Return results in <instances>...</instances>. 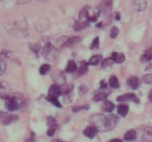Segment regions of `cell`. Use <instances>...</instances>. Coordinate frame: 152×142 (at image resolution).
Returning a JSON list of instances; mask_svg holds the SVG:
<instances>
[{
    "instance_id": "obj_1",
    "label": "cell",
    "mask_w": 152,
    "mask_h": 142,
    "mask_svg": "<svg viewBox=\"0 0 152 142\" xmlns=\"http://www.w3.org/2000/svg\"><path fill=\"white\" fill-rule=\"evenodd\" d=\"M89 21H90V17L88 15V7H86L81 10L78 20L75 23V31L83 30L84 28H87L89 24Z\"/></svg>"
},
{
    "instance_id": "obj_2",
    "label": "cell",
    "mask_w": 152,
    "mask_h": 142,
    "mask_svg": "<svg viewBox=\"0 0 152 142\" xmlns=\"http://www.w3.org/2000/svg\"><path fill=\"white\" fill-rule=\"evenodd\" d=\"M105 120L106 116L102 114L93 115L90 117V122L93 124V125L95 126L97 129H102L103 131L105 128Z\"/></svg>"
},
{
    "instance_id": "obj_3",
    "label": "cell",
    "mask_w": 152,
    "mask_h": 142,
    "mask_svg": "<svg viewBox=\"0 0 152 142\" xmlns=\"http://www.w3.org/2000/svg\"><path fill=\"white\" fill-rule=\"evenodd\" d=\"M118 123V117L115 115H110L106 116V120H105V131H110L113 130Z\"/></svg>"
},
{
    "instance_id": "obj_4",
    "label": "cell",
    "mask_w": 152,
    "mask_h": 142,
    "mask_svg": "<svg viewBox=\"0 0 152 142\" xmlns=\"http://www.w3.org/2000/svg\"><path fill=\"white\" fill-rule=\"evenodd\" d=\"M117 101L118 102H126V101H133L136 104L139 103V99L134 93H126L117 97Z\"/></svg>"
},
{
    "instance_id": "obj_5",
    "label": "cell",
    "mask_w": 152,
    "mask_h": 142,
    "mask_svg": "<svg viewBox=\"0 0 152 142\" xmlns=\"http://www.w3.org/2000/svg\"><path fill=\"white\" fill-rule=\"evenodd\" d=\"M5 105L7 109L9 110V111H16L20 108L19 102L14 97H7Z\"/></svg>"
},
{
    "instance_id": "obj_6",
    "label": "cell",
    "mask_w": 152,
    "mask_h": 142,
    "mask_svg": "<svg viewBox=\"0 0 152 142\" xmlns=\"http://www.w3.org/2000/svg\"><path fill=\"white\" fill-rule=\"evenodd\" d=\"M56 50L50 44H48L47 45H45L43 51V55L44 58H46L48 60H53V58L55 57L54 53H55Z\"/></svg>"
},
{
    "instance_id": "obj_7",
    "label": "cell",
    "mask_w": 152,
    "mask_h": 142,
    "mask_svg": "<svg viewBox=\"0 0 152 142\" xmlns=\"http://www.w3.org/2000/svg\"><path fill=\"white\" fill-rule=\"evenodd\" d=\"M111 93L110 91L106 90V89H100L99 91H97V92L95 93V95L94 96V101H101L104 100L107 96Z\"/></svg>"
},
{
    "instance_id": "obj_8",
    "label": "cell",
    "mask_w": 152,
    "mask_h": 142,
    "mask_svg": "<svg viewBox=\"0 0 152 142\" xmlns=\"http://www.w3.org/2000/svg\"><path fill=\"white\" fill-rule=\"evenodd\" d=\"M97 132H98V129L95 126L91 125L86 127V129L83 131V133L86 137L92 139V138H94L97 135Z\"/></svg>"
},
{
    "instance_id": "obj_9",
    "label": "cell",
    "mask_w": 152,
    "mask_h": 142,
    "mask_svg": "<svg viewBox=\"0 0 152 142\" xmlns=\"http://www.w3.org/2000/svg\"><path fill=\"white\" fill-rule=\"evenodd\" d=\"M62 94L61 88L57 84H53L48 89V96L53 97H58Z\"/></svg>"
},
{
    "instance_id": "obj_10",
    "label": "cell",
    "mask_w": 152,
    "mask_h": 142,
    "mask_svg": "<svg viewBox=\"0 0 152 142\" xmlns=\"http://www.w3.org/2000/svg\"><path fill=\"white\" fill-rule=\"evenodd\" d=\"M1 118H2V122L3 123V125H10V124L13 123L15 121H16L18 120V117L17 116H14V115H9L6 114L5 117H3V115L1 116Z\"/></svg>"
},
{
    "instance_id": "obj_11",
    "label": "cell",
    "mask_w": 152,
    "mask_h": 142,
    "mask_svg": "<svg viewBox=\"0 0 152 142\" xmlns=\"http://www.w3.org/2000/svg\"><path fill=\"white\" fill-rule=\"evenodd\" d=\"M133 7L136 11H143L147 7L146 0H134Z\"/></svg>"
},
{
    "instance_id": "obj_12",
    "label": "cell",
    "mask_w": 152,
    "mask_h": 142,
    "mask_svg": "<svg viewBox=\"0 0 152 142\" xmlns=\"http://www.w3.org/2000/svg\"><path fill=\"white\" fill-rule=\"evenodd\" d=\"M127 84L132 89H137L139 86V79L137 76H131L127 79Z\"/></svg>"
},
{
    "instance_id": "obj_13",
    "label": "cell",
    "mask_w": 152,
    "mask_h": 142,
    "mask_svg": "<svg viewBox=\"0 0 152 142\" xmlns=\"http://www.w3.org/2000/svg\"><path fill=\"white\" fill-rule=\"evenodd\" d=\"M112 58H113V61L117 63H123L126 60L125 55L122 53H119V52H113L112 53Z\"/></svg>"
},
{
    "instance_id": "obj_14",
    "label": "cell",
    "mask_w": 152,
    "mask_h": 142,
    "mask_svg": "<svg viewBox=\"0 0 152 142\" xmlns=\"http://www.w3.org/2000/svg\"><path fill=\"white\" fill-rule=\"evenodd\" d=\"M136 137H137V133H136L135 130L130 129L125 134L124 139L126 141H134L136 139Z\"/></svg>"
},
{
    "instance_id": "obj_15",
    "label": "cell",
    "mask_w": 152,
    "mask_h": 142,
    "mask_svg": "<svg viewBox=\"0 0 152 142\" xmlns=\"http://www.w3.org/2000/svg\"><path fill=\"white\" fill-rule=\"evenodd\" d=\"M129 112V106L126 104H120L118 106V112L121 117H126Z\"/></svg>"
},
{
    "instance_id": "obj_16",
    "label": "cell",
    "mask_w": 152,
    "mask_h": 142,
    "mask_svg": "<svg viewBox=\"0 0 152 142\" xmlns=\"http://www.w3.org/2000/svg\"><path fill=\"white\" fill-rule=\"evenodd\" d=\"M77 70V63H75L73 60H70L69 61V63L67 64L66 68H65V71L68 73H72Z\"/></svg>"
},
{
    "instance_id": "obj_17",
    "label": "cell",
    "mask_w": 152,
    "mask_h": 142,
    "mask_svg": "<svg viewBox=\"0 0 152 142\" xmlns=\"http://www.w3.org/2000/svg\"><path fill=\"white\" fill-rule=\"evenodd\" d=\"M114 108H115L114 104H113V102H111L110 100H105L102 104V109L104 110L105 112H112V111L114 109Z\"/></svg>"
},
{
    "instance_id": "obj_18",
    "label": "cell",
    "mask_w": 152,
    "mask_h": 142,
    "mask_svg": "<svg viewBox=\"0 0 152 142\" xmlns=\"http://www.w3.org/2000/svg\"><path fill=\"white\" fill-rule=\"evenodd\" d=\"M102 59H103L102 55H93V56L90 58L89 61H88V64H89V65H93V66L97 65V64H98V63L102 60Z\"/></svg>"
},
{
    "instance_id": "obj_19",
    "label": "cell",
    "mask_w": 152,
    "mask_h": 142,
    "mask_svg": "<svg viewBox=\"0 0 152 142\" xmlns=\"http://www.w3.org/2000/svg\"><path fill=\"white\" fill-rule=\"evenodd\" d=\"M109 84L113 88H118L119 87V80L115 76H112L109 79Z\"/></svg>"
},
{
    "instance_id": "obj_20",
    "label": "cell",
    "mask_w": 152,
    "mask_h": 142,
    "mask_svg": "<svg viewBox=\"0 0 152 142\" xmlns=\"http://www.w3.org/2000/svg\"><path fill=\"white\" fill-rule=\"evenodd\" d=\"M113 63H115L113 61V58H106L105 60H103L102 62V68H111L113 66Z\"/></svg>"
},
{
    "instance_id": "obj_21",
    "label": "cell",
    "mask_w": 152,
    "mask_h": 142,
    "mask_svg": "<svg viewBox=\"0 0 152 142\" xmlns=\"http://www.w3.org/2000/svg\"><path fill=\"white\" fill-rule=\"evenodd\" d=\"M152 59V52H147L146 53H144L143 55L140 57V60L142 63H147L149 62L150 60Z\"/></svg>"
},
{
    "instance_id": "obj_22",
    "label": "cell",
    "mask_w": 152,
    "mask_h": 142,
    "mask_svg": "<svg viewBox=\"0 0 152 142\" xmlns=\"http://www.w3.org/2000/svg\"><path fill=\"white\" fill-rule=\"evenodd\" d=\"M47 123L49 128H56V129L58 128V125L56 123L55 118H53V117H48Z\"/></svg>"
},
{
    "instance_id": "obj_23",
    "label": "cell",
    "mask_w": 152,
    "mask_h": 142,
    "mask_svg": "<svg viewBox=\"0 0 152 142\" xmlns=\"http://www.w3.org/2000/svg\"><path fill=\"white\" fill-rule=\"evenodd\" d=\"M46 100H47L48 101L51 102L53 104H54L56 107H58V108H61V107H62V105H61V103H60V101L58 100L57 97H53V96H48L47 98H46Z\"/></svg>"
},
{
    "instance_id": "obj_24",
    "label": "cell",
    "mask_w": 152,
    "mask_h": 142,
    "mask_svg": "<svg viewBox=\"0 0 152 142\" xmlns=\"http://www.w3.org/2000/svg\"><path fill=\"white\" fill-rule=\"evenodd\" d=\"M50 69H51V66L49 64H43V65L39 68V73L41 74V75H46V74L50 71Z\"/></svg>"
},
{
    "instance_id": "obj_25",
    "label": "cell",
    "mask_w": 152,
    "mask_h": 142,
    "mask_svg": "<svg viewBox=\"0 0 152 142\" xmlns=\"http://www.w3.org/2000/svg\"><path fill=\"white\" fill-rule=\"evenodd\" d=\"M102 9L104 11H110L111 10V5H112V0H105L103 1L102 4Z\"/></svg>"
},
{
    "instance_id": "obj_26",
    "label": "cell",
    "mask_w": 152,
    "mask_h": 142,
    "mask_svg": "<svg viewBox=\"0 0 152 142\" xmlns=\"http://www.w3.org/2000/svg\"><path fill=\"white\" fill-rule=\"evenodd\" d=\"M88 71V65L86 63H82V64L80 66L78 69V76H81Z\"/></svg>"
},
{
    "instance_id": "obj_27",
    "label": "cell",
    "mask_w": 152,
    "mask_h": 142,
    "mask_svg": "<svg viewBox=\"0 0 152 142\" xmlns=\"http://www.w3.org/2000/svg\"><path fill=\"white\" fill-rule=\"evenodd\" d=\"M80 41V37H78V36H74V37H72V38H70L68 39V41L66 43V45H69V46H71V45H73V44H77L78 42Z\"/></svg>"
},
{
    "instance_id": "obj_28",
    "label": "cell",
    "mask_w": 152,
    "mask_h": 142,
    "mask_svg": "<svg viewBox=\"0 0 152 142\" xmlns=\"http://www.w3.org/2000/svg\"><path fill=\"white\" fill-rule=\"evenodd\" d=\"M119 30L118 28L117 27H113L112 29L110 30V38L111 39H115L117 38V36H118Z\"/></svg>"
},
{
    "instance_id": "obj_29",
    "label": "cell",
    "mask_w": 152,
    "mask_h": 142,
    "mask_svg": "<svg viewBox=\"0 0 152 142\" xmlns=\"http://www.w3.org/2000/svg\"><path fill=\"white\" fill-rule=\"evenodd\" d=\"M142 80L144 82L147 83V84H151L152 83V74H146L144 75L143 77H142Z\"/></svg>"
},
{
    "instance_id": "obj_30",
    "label": "cell",
    "mask_w": 152,
    "mask_h": 142,
    "mask_svg": "<svg viewBox=\"0 0 152 142\" xmlns=\"http://www.w3.org/2000/svg\"><path fill=\"white\" fill-rule=\"evenodd\" d=\"M99 46V38L97 37V38L94 39V40L93 41L91 44H90V49H94V48H97Z\"/></svg>"
},
{
    "instance_id": "obj_31",
    "label": "cell",
    "mask_w": 152,
    "mask_h": 142,
    "mask_svg": "<svg viewBox=\"0 0 152 142\" xmlns=\"http://www.w3.org/2000/svg\"><path fill=\"white\" fill-rule=\"evenodd\" d=\"M86 109H88V105H86V106H76L72 109V112H77L81 111V110H86Z\"/></svg>"
},
{
    "instance_id": "obj_32",
    "label": "cell",
    "mask_w": 152,
    "mask_h": 142,
    "mask_svg": "<svg viewBox=\"0 0 152 142\" xmlns=\"http://www.w3.org/2000/svg\"><path fill=\"white\" fill-rule=\"evenodd\" d=\"M0 65H1V71H0V73L3 75V74L4 73V71H5L7 66H6V63L3 61V60H1V62H0Z\"/></svg>"
},
{
    "instance_id": "obj_33",
    "label": "cell",
    "mask_w": 152,
    "mask_h": 142,
    "mask_svg": "<svg viewBox=\"0 0 152 142\" xmlns=\"http://www.w3.org/2000/svg\"><path fill=\"white\" fill-rule=\"evenodd\" d=\"M55 131H56V128H49L47 132V135L48 136V137H52V136H53V134L55 133Z\"/></svg>"
},
{
    "instance_id": "obj_34",
    "label": "cell",
    "mask_w": 152,
    "mask_h": 142,
    "mask_svg": "<svg viewBox=\"0 0 152 142\" xmlns=\"http://www.w3.org/2000/svg\"><path fill=\"white\" fill-rule=\"evenodd\" d=\"M107 88V84L105 80H102L100 82V89H106Z\"/></svg>"
},
{
    "instance_id": "obj_35",
    "label": "cell",
    "mask_w": 152,
    "mask_h": 142,
    "mask_svg": "<svg viewBox=\"0 0 152 142\" xmlns=\"http://www.w3.org/2000/svg\"><path fill=\"white\" fill-rule=\"evenodd\" d=\"M34 135H35V133L31 132V134L30 138H29L28 140H27V141H26V142H34V137H35V136H34Z\"/></svg>"
},
{
    "instance_id": "obj_36",
    "label": "cell",
    "mask_w": 152,
    "mask_h": 142,
    "mask_svg": "<svg viewBox=\"0 0 152 142\" xmlns=\"http://www.w3.org/2000/svg\"><path fill=\"white\" fill-rule=\"evenodd\" d=\"M108 142H122V141L120 139H113Z\"/></svg>"
},
{
    "instance_id": "obj_37",
    "label": "cell",
    "mask_w": 152,
    "mask_h": 142,
    "mask_svg": "<svg viewBox=\"0 0 152 142\" xmlns=\"http://www.w3.org/2000/svg\"><path fill=\"white\" fill-rule=\"evenodd\" d=\"M149 99H150V100L151 101V103H152V91H151L149 93Z\"/></svg>"
},
{
    "instance_id": "obj_38",
    "label": "cell",
    "mask_w": 152,
    "mask_h": 142,
    "mask_svg": "<svg viewBox=\"0 0 152 142\" xmlns=\"http://www.w3.org/2000/svg\"><path fill=\"white\" fill-rule=\"evenodd\" d=\"M116 17H115V18H116V19L117 20H119V19H120V14H119V13H116Z\"/></svg>"
},
{
    "instance_id": "obj_39",
    "label": "cell",
    "mask_w": 152,
    "mask_h": 142,
    "mask_svg": "<svg viewBox=\"0 0 152 142\" xmlns=\"http://www.w3.org/2000/svg\"><path fill=\"white\" fill-rule=\"evenodd\" d=\"M53 142H65V141H61V140H55V141H53Z\"/></svg>"
}]
</instances>
